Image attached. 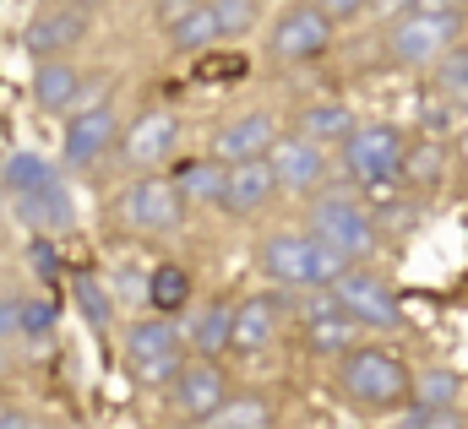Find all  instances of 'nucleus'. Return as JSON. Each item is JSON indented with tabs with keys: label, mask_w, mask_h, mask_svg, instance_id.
<instances>
[{
	"label": "nucleus",
	"mask_w": 468,
	"mask_h": 429,
	"mask_svg": "<svg viewBox=\"0 0 468 429\" xmlns=\"http://www.w3.org/2000/svg\"><path fill=\"white\" fill-rule=\"evenodd\" d=\"M458 33H463V11L425 0V5L398 11V22H392V55L403 66H441L458 49Z\"/></svg>",
	"instance_id": "obj_1"
},
{
	"label": "nucleus",
	"mask_w": 468,
	"mask_h": 429,
	"mask_svg": "<svg viewBox=\"0 0 468 429\" xmlns=\"http://www.w3.org/2000/svg\"><path fill=\"white\" fill-rule=\"evenodd\" d=\"M261 267H267V277H278L289 288H322V283L349 277V256H338L333 245H322L311 234H272L261 245Z\"/></svg>",
	"instance_id": "obj_2"
},
{
	"label": "nucleus",
	"mask_w": 468,
	"mask_h": 429,
	"mask_svg": "<svg viewBox=\"0 0 468 429\" xmlns=\"http://www.w3.org/2000/svg\"><path fill=\"white\" fill-rule=\"evenodd\" d=\"M344 392L354 403H365V408H398L414 392V375L387 348H354L344 359Z\"/></svg>",
	"instance_id": "obj_3"
},
{
	"label": "nucleus",
	"mask_w": 468,
	"mask_h": 429,
	"mask_svg": "<svg viewBox=\"0 0 468 429\" xmlns=\"http://www.w3.org/2000/svg\"><path fill=\"white\" fill-rule=\"evenodd\" d=\"M403 158H409V141L392 125H359L344 141V169L359 185H381V180L403 174Z\"/></svg>",
	"instance_id": "obj_4"
},
{
	"label": "nucleus",
	"mask_w": 468,
	"mask_h": 429,
	"mask_svg": "<svg viewBox=\"0 0 468 429\" xmlns=\"http://www.w3.org/2000/svg\"><path fill=\"white\" fill-rule=\"evenodd\" d=\"M311 239H322V245H333L338 256H365V250H376V223L370 213L354 202V196H322L316 207H311Z\"/></svg>",
	"instance_id": "obj_5"
},
{
	"label": "nucleus",
	"mask_w": 468,
	"mask_h": 429,
	"mask_svg": "<svg viewBox=\"0 0 468 429\" xmlns=\"http://www.w3.org/2000/svg\"><path fill=\"white\" fill-rule=\"evenodd\" d=\"M180 191H175V180H164V174H147V180H136V185H125V196H120V217L131 223V228H142V234H164V228H175L180 223Z\"/></svg>",
	"instance_id": "obj_6"
},
{
	"label": "nucleus",
	"mask_w": 468,
	"mask_h": 429,
	"mask_svg": "<svg viewBox=\"0 0 468 429\" xmlns=\"http://www.w3.org/2000/svg\"><path fill=\"white\" fill-rule=\"evenodd\" d=\"M88 27H93V11H82V5H44V11H33L22 38H27V49L38 60H60L66 49H77L88 38Z\"/></svg>",
	"instance_id": "obj_7"
},
{
	"label": "nucleus",
	"mask_w": 468,
	"mask_h": 429,
	"mask_svg": "<svg viewBox=\"0 0 468 429\" xmlns=\"http://www.w3.org/2000/svg\"><path fill=\"white\" fill-rule=\"evenodd\" d=\"M327 44H333V22L322 5H289L272 27V49L283 60H316Z\"/></svg>",
	"instance_id": "obj_8"
},
{
	"label": "nucleus",
	"mask_w": 468,
	"mask_h": 429,
	"mask_svg": "<svg viewBox=\"0 0 468 429\" xmlns=\"http://www.w3.org/2000/svg\"><path fill=\"white\" fill-rule=\"evenodd\" d=\"M333 305L359 326H398V299H392V288L376 283V277H365V272H349V277L333 283Z\"/></svg>",
	"instance_id": "obj_9"
},
{
	"label": "nucleus",
	"mask_w": 468,
	"mask_h": 429,
	"mask_svg": "<svg viewBox=\"0 0 468 429\" xmlns=\"http://www.w3.org/2000/svg\"><path fill=\"white\" fill-rule=\"evenodd\" d=\"M115 141H120L115 109H110V104H93L88 114H71V125H66V163L88 169V163L110 158V152H115Z\"/></svg>",
	"instance_id": "obj_10"
},
{
	"label": "nucleus",
	"mask_w": 468,
	"mask_h": 429,
	"mask_svg": "<svg viewBox=\"0 0 468 429\" xmlns=\"http://www.w3.org/2000/svg\"><path fill=\"white\" fill-rule=\"evenodd\" d=\"M272 147H278V125H272L267 109H256V114H239V120H229V125L218 131L213 158H218V163L229 158V169H234V163H256V158H267Z\"/></svg>",
	"instance_id": "obj_11"
},
{
	"label": "nucleus",
	"mask_w": 468,
	"mask_h": 429,
	"mask_svg": "<svg viewBox=\"0 0 468 429\" xmlns=\"http://www.w3.org/2000/svg\"><path fill=\"white\" fill-rule=\"evenodd\" d=\"M175 403H180V413H186V419L213 424V419H218V408L229 403V392H224V370H218V364H207V359L186 364V370H180V381H175Z\"/></svg>",
	"instance_id": "obj_12"
},
{
	"label": "nucleus",
	"mask_w": 468,
	"mask_h": 429,
	"mask_svg": "<svg viewBox=\"0 0 468 429\" xmlns=\"http://www.w3.org/2000/svg\"><path fill=\"white\" fill-rule=\"evenodd\" d=\"M267 163H272V174H278L283 191H316L327 180V158L305 136H278V147L267 152Z\"/></svg>",
	"instance_id": "obj_13"
},
{
	"label": "nucleus",
	"mask_w": 468,
	"mask_h": 429,
	"mask_svg": "<svg viewBox=\"0 0 468 429\" xmlns=\"http://www.w3.org/2000/svg\"><path fill=\"white\" fill-rule=\"evenodd\" d=\"M175 141H180V125H175V114L153 109V114H136V125L125 131L120 152H125L136 169H153V163H164V158L175 152Z\"/></svg>",
	"instance_id": "obj_14"
},
{
	"label": "nucleus",
	"mask_w": 468,
	"mask_h": 429,
	"mask_svg": "<svg viewBox=\"0 0 468 429\" xmlns=\"http://www.w3.org/2000/svg\"><path fill=\"white\" fill-rule=\"evenodd\" d=\"M175 191H180V202L224 207V202H229V163H218V158H191V163L175 169Z\"/></svg>",
	"instance_id": "obj_15"
},
{
	"label": "nucleus",
	"mask_w": 468,
	"mask_h": 429,
	"mask_svg": "<svg viewBox=\"0 0 468 429\" xmlns=\"http://www.w3.org/2000/svg\"><path fill=\"white\" fill-rule=\"evenodd\" d=\"M164 22H175V27H169V44L186 49V55H202V49H213V44L224 38L213 5H164Z\"/></svg>",
	"instance_id": "obj_16"
},
{
	"label": "nucleus",
	"mask_w": 468,
	"mask_h": 429,
	"mask_svg": "<svg viewBox=\"0 0 468 429\" xmlns=\"http://www.w3.org/2000/svg\"><path fill=\"white\" fill-rule=\"evenodd\" d=\"M272 191H278V174H272V163L267 158H256V163H234L229 169V213L239 217H250V213H261L267 202H272Z\"/></svg>",
	"instance_id": "obj_17"
},
{
	"label": "nucleus",
	"mask_w": 468,
	"mask_h": 429,
	"mask_svg": "<svg viewBox=\"0 0 468 429\" xmlns=\"http://www.w3.org/2000/svg\"><path fill=\"white\" fill-rule=\"evenodd\" d=\"M77 93H82V71H77V66H66V60H38V71H33V104L49 109V114H60V109L77 104Z\"/></svg>",
	"instance_id": "obj_18"
},
{
	"label": "nucleus",
	"mask_w": 468,
	"mask_h": 429,
	"mask_svg": "<svg viewBox=\"0 0 468 429\" xmlns=\"http://www.w3.org/2000/svg\"><path fill=\"white\" fill-rule=\"evenodd\" d=\"M272 331H278V305H272L267 294L234 305V348H239V353H261V348L272 342Z\"/></svg>",
	"instance_id": "obj_19"
},
{
	"label": "nucleus",
	"mask_w": 468,
	"mask_h": 429,
	"mask_svg": "<svg viewBox=\"0 0 468 429\" xmlns=\"http://www.w3.org/2000/svg\"><path fill=\"white\" fill-rule=\"evenodd\" d=\"M354 331H359V321H349V316L327 299V305L311 310L305 342H311V353H354Z\"/></svg>",
	"instance_id": "obj_20"
},
{
	"label": "nucleus",
	"mask_w": 468,
	"mask_h": 429,
	"mask_svg": "<svg viewBox=\"0 0 468 429\" xmlns=\"http://www.w3.org/2000/svg\"><path fill=\"white\" fill-rule=\"evenodd\" d=\"M224 348H234V310L229 305H202L191 321V353L213 364Z\"/></svg>",
	"instance_id": "obj_21"
},
{
	"label": "nucleus",
	"mask_w": 468,
	"mask_h": 429,
	"mask_svg": "<svg viewBox=\"0 0 468 429\" xmlns=\"http://www.w3.org/2000/svg\"><path fill=\"white\" fill-rule=\"evenodd\" d=\"M60 174H55V163L49 158H38V152H11L5 158V169H0V185H5V196H33V191H49Z\"/></svg>",
	"instance_id": "obj_22"
},
{
	"label": "nucleus",
	"mask_w": 468,
	"mask_h": 429,
	"mask_svg": "<svg viewBox=\"0 0 468 429\" xmlns=\"http://www.w3.org/2000/svg\"><path fill=\"white\" fill-rule=\"evenodd\" d=\"M16 217H22V223H33L38 234H60V228L71 223V196H66V185L55 180L49 191L22 196V202H16Z\"/></svg>",
	"instance_id": "obj_23"
},
{
	"label": "nucleus",
	"mask_w": 468,
	"mask_h": 429,
	"mask_svg": "<svg viewBox=\"0 0 468 429\" xmlns=\"http://www.w3.org/2000/svg\"><path fill=\"white\" fill-rule=\"evenodd\" d=\"M125 353H131V370H136V364H158V359L186 353V348H180L175 326L158 316V321H142V326H131V331H125Z\"/></svg>",
	"instance_id": "obj_24"
},
{
	"label": "nucleus",
	"mask_w": 468,
	"mask_h": 429,
	"mask_svg": "<svg viewBox=\"0 0 468 429\" xmlns=\"http://www.w3.org/2000/svg\"><path fill=\"white\" fill-rule=\"evenodd\" d=\"M354 131H359V125H354L349 104H311L300 114V136L316 141V147H322V141H349Z\"/></svg>",
	"instance_id": "obj_25"
},
{
	"label": "nucleus",
	"mask_w": 468,
	"mask_h": 429,
	"mask_svg": "<svg viewBox=\"0 0 468 429\" xmlns=\"http://www.w3.org/2000/svg\"><path fill=\"white\" fill-rule=\"evenodd\" d=\"M186 299H191V272H186V267L164 261V267L147 272V305H153L158 316H175Z\"/></svg>",
	"instance_id": "obj_26"
},
{
	"label": "nucleus",
	"mask_w": 468,
	"mask_h": 429,
	"mask_svg": "<svg viewBox=\"0 0 468 429\" xmlns=\"http://www.w3.org/2000/svg\"><path fill=\"white\" fill-rule=\"evenodd\" d=\"M414 408H420V419H431V413H452V397H458V375H447V370H425L420 381H414ZM414 419V424H420Z\"/></svg>",
	"instance_id": "obj_27"
},
{
	"label": "nucleus",
	"mask_w": 468,
	"mask_h": 429,
	"mask_svg": "<svg viewBox=\"0 0 468 429\" xmlns=\"http://www.w3.org/2000/svg\"><path fill=\"white\" fill-rule=\"evenodd\" d=\"M213 429H272V408H267L261 397H229V403L218 408Z\"/></svg>",
	"instance_id": "obj_28"
},
{
	"label": "nucleus",
	"mask_w": 468,
	"mask_h": 429,
	"mask_svg": "<svg viewBox=\"0 0 468 429\" xmlns=\"http://www.w3.org/2000/svg\"><path fill=\"white\" fill-rule=\"evenodd\" d=\"M436 88L452 99L458 109H468V44H458L447 60H441V71H436Z\"/></svg>",
	"instance_id": "obj_29"
},
{
	"label": "nucleus",
	"mask_w": 468,
	"mask_h": 429,
	"mask_svg": "<svg viewBox=\"0 0 468 429\" xmlns=\"http://www.w3.org/2000/svg\"><path fill=\"white\" fill-rule=\"evenodd\" d=\"M77 305H82V316H88L93 326L115 321V305H110V294H104V283H99V277H77Z\"/></svg>",
	"instance_id": "obj_30"
},
{
	"label": "nucleus",
	"mask_w": 468,
	"mask_h": 429,
	"mask_svg": "<svg viewBox=\"0 0 468 429\" xmlns=\"http://www.w3.org/2000/svg\"><path fill=\"white\" fill-rule=\"evenodd\" d=\"M180 370H186V353H169L158 364H136V381L142 386H164V381H180Z\"/></svg>",
	"instance_id": "obj_31"
},
{
	"label": "nucleus",
	"mask_w": 468,
	"mask_h": 429,
	"mask_svg": "<svg viewBox=\"0 0 468 429\" xmlns=\"http://www.w3.org/2000/svg\"><path fill=\"white\" fill-rule=\"evenodd\" d=\"M55 326V305L49 299H22V337H44Z\"/></svg>",
	"instance_id": "obj_32"
},
{
	"label": "nucleus",
	"mask_w": 468,
	"mask_h": 429,
	"mask_svg": "<svg viewBox=\"0 0 468 429\" xmlns=\"http://www.w3.org/2000/svg\"><path fill=\"white\" fill-rule=\"evenodd\" d=\"M436 169H441V152L425 141V147H414L409 158H403V174H414V180H436Z\"/></svg>",
	"instance_id": "obj_33"
},
{
	"label": "nucleus",
	"mask_w": 468,
	"mask_h": 429,
	"mask_svg": "<svg viewBox=\"0 0 468 429\" xmlns=\"http://www.w3.org/2000/svg\"><path fill=\"white\" fill-rule=\"evenodd\" d=\"M213 11H218V27H224V33H239V27L256 16V5H250V0H218Z\"/></svg>",
	"instance_id": "obj_34"
},
{
	"label": "nucleus",
	"mask_w": 468,
	"mask_h": 429,
	"mask_svg": "<svg viewBox=\"0 0 468 429\" xmlns=\"http://www.w3.org/2000/svg\"><path fill=\"white\" fill-rule=\"evenodd\" d=\"M22 337V299H0V342Z\"/></svg>",
	"instance_id": "obj_35"
},
{
	"label": "nucleus",
	"mask_w": 468,
	"mask_h": 429,
	"mask_svg": "<svg viewBox=\"0 0 468 429\" xmlns=\"http://www.w3.org/2000/svg\"><path fill=\"white\" fill-rule=\"evenodd\" d=\"M33 272H38L44 283H55V277H60V261H55V250H49V239H38V245H33Z\"/></svg>",
	"instance_id": "obj_36"
},
{
	"label": "nucleus",
	"mask_w": 468,
	"mask_h": 429,
	"mask_svg": "<svg viewBox=\"0 0 468 429\" xmlns=\"http://www.w3.org/2000/svg\"><path fill=\"white\" fill-rule=\"evenodd\" d=\"M322 11H327V22L338 27V22H354V16H359L365 5H359V0H333V5H322Z\"/></svg>",
	"instance_id": "obj_37"
},
{
	"label": "nucleus",
	"mask_w": 468,
	"mask_h": 429,
	"mask_svg": "<svg viewBox=\"0 0 468 429\" xmlns=\"http://www.w3.org/2000/svg\"><path fill=\"white\" fill-rule=\"evenodd\" d=\"M202 77H245V60H239V55H229V60H207Z\"/></svg>",
	"instance_id": "obj_38"
},
{
	"label": "nucleus",
	"mask_w": 468,
	"mask_h": 429,
	"mask_svg": "<svg viewBox=\"0 0 468 429\" xmlns=\"http://www.w3.org/2000/svg\"><path fill=\"white\" fill-rule=\"evenodd\" d=\"M414 429H463V419L458 413H431V419H420Z\"/></svg>",
	"instance_id": "obj_39"
},
{
	"label": "nucleus",
	"mask_w": 468,
	"mask_h": 429,
	"mask_svg": "<svg viewBox=\"0 0 468 429\" xmlns=\"http://www.w3.org/2000/svg\"><path fill=\"white\" fill-rule=\"evenodd\" d=\"M0 429H27V419H22L16 408H5V413H0Z\"/></svg>",
	"instance_id": "obj_40"
},
{
	"label": "nucleus",
	"mask_w": 468,
	"mask_h": 429,
	"mask_svg": "<svg viewBox=\"0 0 468 429\" xmlns=\"http://www.w3.org/2000/svg\"><path fill=\"white\" fill-rule=\"evenodd\" d=\"M463 158H468V141H463Z\"/></svg>",
	"instance_id": "obj_41"
},
{
	"label": "nucleus",
	"mask_w": 468,
	"mask_h": 429,
	"mask_svg": "<svg viewBox=\"0 0 468 429\" xmlns=\"http://www.w3.org/2000/svg\"><path fill=\"white\" fill-rule=\"evenodd\" d=\"M0 196H5V185H0Z\"/></svg>",
	"instance_id": "obj_42"
},
{
	"label": "nucleus",
	"mask_w": 468,
	"mask_h": 429,
	"mask_svg": "<svg viewBox=\"0 0 468 429\" xmlns=\"http://www.w3.org/2000/svg\"><path fill=\"white\" fill-rule=\"evenodd\" d=\"M27 429H38V424H27Z\"/></svg>",
	"instance_id": "obj_43"
}]
</instances>
